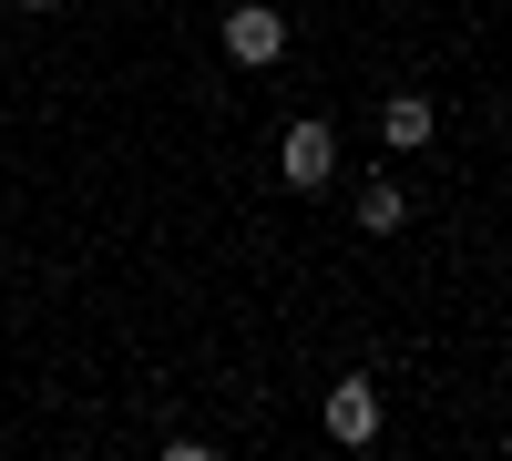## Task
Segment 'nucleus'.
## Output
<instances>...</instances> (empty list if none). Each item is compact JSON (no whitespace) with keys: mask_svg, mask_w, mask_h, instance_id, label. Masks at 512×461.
<instances>
[{"mask_svg":"<svg viewBox=\"0 0 512 461\" xmlns=\"http://www.w3.org/2000/svg\"><path fill=\"white\" fill-rule=\"evenodd\" d=\"M359 226H369V236H390V226H400V195H390V175H379V185L359 195Z\"/></svg>","mask_w":512,"mask_h":461,"instance_id":"39448f33","label":"nucleus"},{"mask_svg":"<svg viewBox=\"0 0 512 461\" xmlns=\"http://www.w3.org/2000/svg\"><path fill=\"white\" fill-rule=\"evenodd\" d=\"M226 52L236 62H277L287 52V21L267 11V0H246V11H226Z\"/></svg>","mask_w":512,"mask_h":461,"instance_id":"f03ea898","label":"nucleus"},{"mask_svg":"<svg viewBox=\"0 0 512 461\" xmlns=\"http://www.w3.org/2000/svg\"><path fill=\"white\" fill-rule=\"evenodd\" d=\"M328 431H338V441H369V431H379V390H369V380H338V390H328Z\"/></svg>","mask_w":512,"mask_h":461,"instance_id":"7ed1b4c3","label":"nucleus"},{"mask_svg":"<svg viewBox=\"0 0 512 461\" xmlns=\"http://www.w3.org/2000/svg\"><path fill=\"white\" fill-rule=\"evenodd\" d=\"M379 144H431V103H420V93L379 103Z\"/></svg>","mask_w":512,"mask_h":461,"instance_id":"20e7f679","label":"nucleus"},{"mask_svg":"<svg viewBox=\"0 0 512 461\" xmlns=\"http://www.w3.org/2000/svg\"><path fill=\"white\" fill-rule=\"evenodd\" d=\"M21 11H62V0H21Z\"/></svg>","mask_w":512,"mask_h":461,"instance_id":"423d86ee","label":"nucleus"},{"mask_svg":"<svg viewBox=\"0 0 512 461\" xmlns=\"http://www.w3.org/2000/svg\"><path fill=\"white\" fill-rule=\"evenodd\" d=\"M287 185H328L338 175V134H328V123H287Z\"/></svg>","mask_w":512,"mask_h":461,"instance_id":"f257e3e1","label":"nucleus"}]
</instances>
